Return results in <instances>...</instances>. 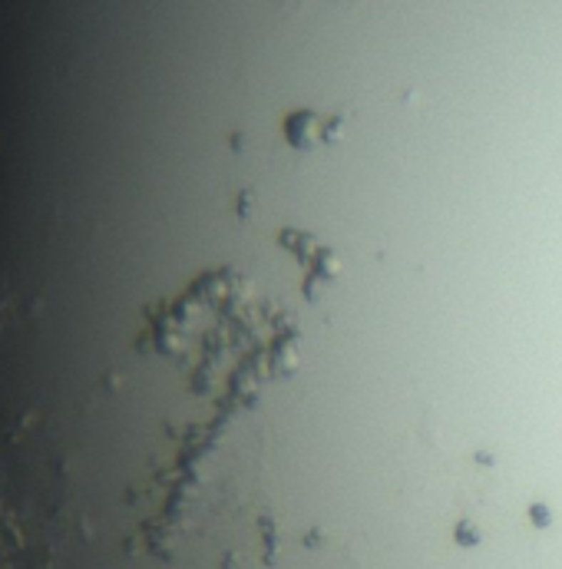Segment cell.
Segmentation results:
<instances>
[{"label":"cell","mask_w":562,"mask_h":569,"mask_svg":"<svg viewBox=\"0 0 562 569\" xmlns=\"http://www.w3.org/2000/svg\"><path fill=\"white\" fill-rule=\"evenodd\" d=\"M285 133H288V143L295 146V149H315V146L321 143V119H317L315 113H308V109H301V113L288 116Z\"/></svg>","instance_id":"obj_1"}]
</instances>
